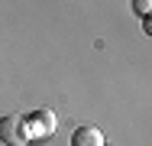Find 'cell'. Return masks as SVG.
I'll return each mask as SVG.
<instances>
[{
  "mask_svg": "<svg viewBox=\"0 0 152 146\" xmlns=\"http://www.w3.org/2000/svg\"><path fill=\"white\" fill-rule=\"evenodd\" d=\"M142 32L152 39V13H149V16H142Z\"/></svg>",
  "mask_w": 152,
  "mask_h": 146,
  "instance_id": "5b68a950",
  "label": "cell"
},
{
  "mask_svg": "<svg viewBox=\"0 0 152 146\" xmlns=\"http://www.w3.org/2000/svg\"><path fill=\"white\" fill-rule=\"evenodd\" d=\"M129 7H133L136 16H149V13H152V0H133Z\"/></svg>",
  "mask_w": 152,
  "mask_h": 146,
  "instance_id": "277c9868",
  "label": "cell"
},
{
  "mask_svg": "<svg viewBox=\"0 0 152 146\" xmlns=\"http://www.w3.org/2000/svg\"><path fill=\"white\" fill-rule=\"evenodd\" d=\"M29 140H32V136H29L26 117H20V114L0 117V143H7V146H26Z\"/></svg>",
  "mask_w": 152,
  "mask_h": 146,
  "instance_id": "6da1fadb",
  "label": "cell"
},
{
  "mask_svg": "<svg viewBox=\"0 0 152 146\" xmlns=\"http://www.w3.org/2000/svg\"><path fill=\"white\" fill-rule=\"evenodd\" d=\"M71 146H107V140H104V133H100L97 127L84 123V127H78V130L71 133Z\"/></svg>",
  "mask_w": 152,
  "mask_h": 146,
  "instance_id": "3957f363",
  "label": "cell"
},
{
  "mask_svg": "<svg viewBox=\"0 0 152 146\" xmlns=\"http://www.w3.org/2000/svg\"><path fill=\"white\" fill-rule=\"evenodd\" d=\"M26 123H29V136H52L55 133V127H58V117L52 114V111H32L26 114Z\"/></svg>",
  "mask_w": 152,
  "mask_h": 146,
  "instance_id": "7a4b0ae2",
  "label": "cell"
}]
</instances>
